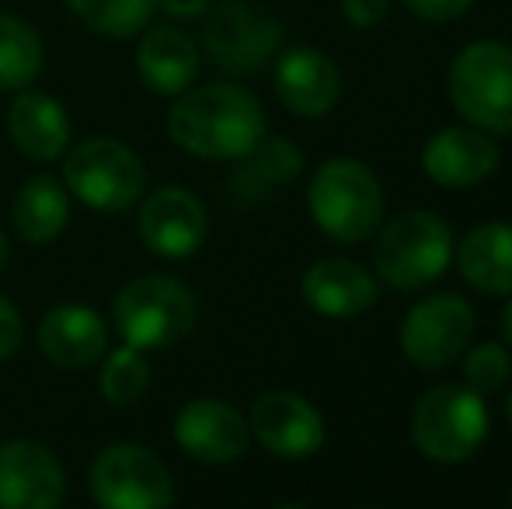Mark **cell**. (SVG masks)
<instances>
[{"mask_svg":"<svg viewBox=\"0 0 512 509\" xmlns=\"http://www.w3.org/2000/svg\"><path fill=\"white\" fill-rule=\"evenodd\" d=\"M168 136L192 157L241 161L265 136V109L237 84L189 88L171 105Z\"/></svg>","mask_w":512,"mask_h":509,"instance_id":"6da1fadb","label":"cell"},{"mask_svg":"<svg viewBox=\"0 0 512 509\" xmlns=\"http://www.w3.org/2000/svg\"><path fill=\"white\" fill-rule=\"evenodd\" d=\"M112 314L122 342L143 353H157L189 339L199 321V300L178 276L150 272V276L129 279L115 293Z\"/></svg>","mask_w":512,"mask_h":509,"instance_id":"7a4b0ae2","label":"cell"},{"mask_svg":"<svg viewBox=\"0 0 512 509\" xmlns=\"http://www.w3.org/2000/svg\"><path fill=\"white\" fill-rule=\"evenodd\" d=\"M307 206L321 234L338 245H359L373 238L384 220V189L363 161L331 157L310 178Z\"/></svg>","mask_w":512,"mask_h":509,"instance_id":"3957f363","label":"cell"},{"mask_svg":"<svg viewBox=\"0 0 512 509\" xmlns=\"http://www.w3.org/2000/svg\"><path fill=\"white\" fill-rule=\"evenodd\" d=\"M377 231L380 238L373 245V265H377V276L398 293L436 283L457 252L450 224L432 210H408Z\"/></svg>","mask_w":512,"mask_h":509,"instance_id":"277c9868","label":"cell"},{"mask_svg":"<svg viewBox=\"0 0 512 509\" xmlns=\"http://www.w3.org/2000/svg\"><path fill=\"white\" fill-rule=\"evenodd\" d=\"M488 436V405L467 384H436L411 412V443L425 461L464 464Z\"/></svg>","mask_w":512,"mask_h":509,"instance_id":"5b68a950","label":"cell"},{"mask_svg":"<svg viewBox=\"0 0 512 509\" xmlns=\"http://www.w3.org/2000/svg\"><path fill=\"white\" fill-rule=\"evenodd\" d=\"M63 185L98 213L133 210L147 189V168L115 136H88L63 154Z\"/></svg>","mask_w":512,"mask_h":509,"instance_id":"8992f818","label":"cell"},{"mask_svg":"<svg viewBox=\"0 0 512 509\" xmlns=\"http://www.w3.org/2000/svg\"><path fill=\"white\" fill-rule=\"evenodd\" d=\"M450 102L471 126L512 136V46L481 39L460 49L450 67Z\"/></svg>","mask_w":512,"mask_h":509,"instance_id":"52a82bcc","label":"cell"},{"mask_svg":"<svg viewBox=\"0 0 512 509\" xmlns=\"http://www.w3.org/2000/svg\"><path fill=\"white\" fill-rule=\"evenodd\" d=\"M203 46L213 67L223 74H258L283 49L286 25L272 14L251 7L248 0H220L203 14Z\"/></svg>","mask_w":512,"mask_h":509,"instance_id":"ba28073f","label":"cell"},{"mask_svg":"<svg viewBox=\"0 0 512 509\" xmlns=\"http://www.w3.org/2000/svg\"><path fill=\"white\" fill-rule=\"evenodd\" d=\"M88 482L102 509H164L175 503L168 464L140 443H108L98 450Z\"/></svg>","mask_w":512,"mask_h":509,"instance_id":"9c48e42d","label":"cell"},{"mask_svg":"<svg viewBox=\"0 0 512 509\" xmlns=\"http://www.w3.org/2000/svg\"><path fill=\"white\" fill-rule=\"evenodd\" d=\"M474 307L457 293H432L418 300L401 321V353L418 370H446L460 363L474 339Z\"/></svg>","mask_w":512,"mask_h":509,"instance_id":"30bf717a","label":"cell"},{"mask_svg":"<svg viewBox=\"0 0 512 509\" xmlns=\"http://www.w3.org/2000/svg\"><path fill=\"white\" fill-rule=\"evenodd\" d=\"M209 231L206 206L182 185H164L143 199L136 213V234L143 248L161 258H189L203 248Z\"/></svg>","mask_w":512,"mask_h":509,"instance_id":"8fae6325","label":"cell"},{"mask_svg":"<svg viewBox=\"0 0 512 509\" xmlns=\"http://www.w3.org/2000/svg\"><path fill=\"white\" fill-rule=\"evenodd\" d=\"M248 429L279 461H307L324 447V419L297 391H265L255 398Z\"/></svg>","mask_w":512,"mask_h":509,"instance_id":"7c38bea8","label":"cell"},{"mask_svg":"<svg viewBox=\"0 0 512 509\" xmlns=\"http://www.w3.org/2000/svg\"><path fill=\"white\" fill-rule=\"evenodd\" d=\"M63 499L67 471L46 443H0V509H56Z\"/></svg>","mask_w":512,"mask_h":509,"instance_id":"4fadbf2b","label":"cell"},{"mask_svg":"<svg viewBox=\"0 0 512 509\" xmlns=\"http://www.w3.org/2000/svg\"><path fill=\"white\" fill-rule=\"evenodd\" d=\"M175 443L199 464H234L248 454L251 429L234 405L220 398H192L175 415Z\"/></svg>","mask_w":512,"mask_h":509,"instance_id":"5bb4252c","label":"cell"},{"mask_svg":"<svg viewBox=\"0 0 512 509\" xmlns=\"http://www.w3.org/2000/svg\"><path fill=\"white\" fill-rule=\"evenodd\" d=\"M499 147L492 133L478 126H446L422 147V171L443 189H474L499 171Z\"/></svg>","mask_w":512,"mask_h":509,"instance_id":"9a60e30c","label":"cell"},{"mask_svg":"<svg viewBox=\"0 0 512 509\" xmlns=\"http://www.w3.org/2000/svg\"><path fill=\"white\" fill-rule=\"evenodd\" d=\"M276 95L293 116L321 119L342 98V74L328 53L297 46L276 60Z\"/></svg>","mask_w":512,"mask_h":509,"instance_id":"2e32d148","label":"cell"},{"mask_svg":"<svg viewBox=\"0 0 512 509\" xmlns=\"http://www.w3.org/2000/svg\"><path fill=\"white\" fill-rule=\"evenodd\" d=\"M304 300L310 311L331 321H349L377 304V276L352 258H321L304 272Z\"/></svg>","mask_w":512,"mask_h":509,"instance_id":"e0dca14e","label":"cell"},{"mask_svg":"<svg viewBox=\"0 0 512 509\" xmlns=\"http://www.w3.org/2000/svg\"><path fill=\"white\" fill-rule=\"evenodd\" d=\"M39 349L63 370H88L108 353V325L88 304H60L39 325Z\"/></svg>","mask_w":512,"mask_h":509,"instance_id":"ac0fdd59","label":"cell"},{"mask_svg":"<svg viewBox=\"0 0 512 509\" xmlns=\"http://www.w3.org/2000/svg\"><path fill=\"white\" fill-rule=\"evenodd\" d=\"M7 133L11 143L32 161H60L70 147V116L56 98L42 91L21 88L7 109Z\"/></svg>","mask_w":512,"mask_h":509,"instance_id":"d6986e66","label":"cell"},{"mask_svg":"<svg viewBox=\"0 0 512 509\" xmlns=\"http://www.w3.org/2000/svg\"><path fill=\"white\" fill-rule=\"evenodd\" d=\"M136 74L154 95L178 98L199 77V49L178 28H150L136 46Z\"/></svg>","mask_w":512,"mask_h":509,"instance_id":"ffe728a7","label":"cell"},{"mask_svg":"<svg viewBox=\"0 0 512 509\" xmlns=\"http://www.w3.org/2000/svg\"><path fill=\"white\" fill-rule=\"evenodd\" d=\"M453 255H457L467 286L488 297L512 293V224L488 220V224L471 227Z\"/></svg>","mask_w":512,"mask_h":509,"instance_id":"44dd1931","label":"cell"},{"mask_svg":"<svg viewBox=\"0 0 512 509\" xmlns=\"http://www.w3.org/2000/svg\"><path fill=\"white\" fill-rule=\"evenodd\" d=\"M14 231L28 245H49L63 234L70 220V192L60 178L53 175H35L21 185L11 206Z\"/></svg>","mask_w":512,"mask_h":509,"instance_id":"7402d4cb","label":"cell"},{"mask_svg":"<svg viewBox=\"0 0 512 509\" xmlns=\"http://www.w3.org/2000/svg\"><path fill=\"white\" fill-rule=\"evenodd\" d=\"M241 168L234 171V192L248 203H258L265 192L276 185H286L304 171V154L293 140L286 136H269L258 140V147L248 157H241Z\"/></svg>","mask_w":512,"mask_h":509,"instance_id":"603a6c76","label":"cell"},{"mask_svg":"<svg viewBox=\"0 0 512 509\" xmlns=\"http://www.w3.org/2000/svg\"><path fill=\"white\" fill-rule=\"evenodd\" d=\"M46 49L28 21L0 11V91L32 88V81L42 74Z\"/></svg>","mask_w":512,"mask_h":509,"instance_id":"cb8c5ba5","label":"cell"},{"mask_svg":"<svg viewBox=\"0 0 512 509\" xmlns=\"http://www.w3.org/2000/svg\"><path fill=\"white\" fill-rule=\"evenodd\" d=\"M67 7L105 39H133L150 25L157 0H67Z\"/></svg>","mask_w":512,"mask_h":509,"instance_id":"d4e9b609","label":"cell"},{"mask_svg":"<svg viewBox=\"0 0 512 509\" xmlns=\"http://www.w3.org/2000/svg\"><path fill=\"white\" fill-rule=\"evenodd\" d=\"M98 387H102V398L108 405H136L150 387V363L143 356V349L126 342V346L105 353Z\"/></svg>","mask_w":512,"mask_h":509,"instance_id":"484cf974","label":"cell"},{"mask_svg":"<svg viewBox=\"0 0 512 509\" xmlns=\"http://www.w3.org/2000/svg\"><path fill=\"white\" fill-rule=\"evenodd\" d=\"M464 384L478 391L481 398L502 391L512 377V356L502 342H478L464 349Z\"/></svg>","mask_w":512,"mask_h":509,"instance_id":"4316f807","label":"cell"},{"mask_svg":"<svg viewBox=\"0 0 512 509\" xmlns=\"http://www.w3.org/2000/svg\"><path fill=\"white\" fill-rule=\"evenodd\" d=\"M25 342V318L7 297H0V360L14 356Z\"/></svg>","mask_w":512,"mask_h":509,"instance_id":"83f0119b","label":"cell"},{"mask_svg":"<svg viewBox=\"0 0 512 509\" xmlns=\"http://www.w3.org/2000/svg\"><path fill=\"white\" fill-rule=\"evenodd\" d=\"M474 0H405V7L415 18L425 21H453V18H464L471 11Z\"/></svg>","mask_w":512,"mask_h":509,"instance_id":"f1b7e54d","label":"cell"},{"mask_svg":"<svg viewBox=\"0 0 512 509\" xmlns=\"http://www.w3.org/2000/svg\"><path fill=\"white\" fill-rule=\"evenodd\" d=\"M391 0H342V18L356 28H373L387 18Z\"/></svg>","mask_w":512,"mask_h":509,"instance_id":"f546056e","label":"cell"},{"mask_svg":"<svg viewBox=\"0 0 512 509\" xmlns=\"http://www.w3.org/2000/svg\"><path fill=\"white\" fill-rule=\"evenodd\" d=\"M157 11L178 21H196L209 11V0H157Z\"/></svg>","mask_w":512,"mask_h":509,"instance_id":"4dcf8cb0","label":"cell"},{"mask_svg":"<svg viewBox=\"0 0 512 509\" xmlns=\"http://www.w3.org/2000/svg\"><path fill=\"white\" fill-rule=\"evenodd\" d=\"M502 339L512 346V300H509V307H506V314H502Z\"/></svg>","mask_w":512,"mask_h":509,"instance_id":"1f68e13d","label":"cell"},{"mask_svg":"<svg viewBox=\"0 0 512 509\" xmlns=\"http://www.w3.org/2000/svg\"><path fill=\"white\" fill-rule=\"evenodd\" d=\"M7 255H11V245H7L4 231H0V269H4V265H7Z\"/></svg>","mask_w":512,"mask_h":509,"instance_id":"d6a6232c","label":"cell"},{"mask_svg":"<svg viewBox=\"0 0 512 509\" xmlns=\"http://www.w3.org/2000/svg\"><path fill=\"white\" fill-rule=\"evenodd\" d=\"M506 415H509V426H512V391H509V398H506Z\"/></svg>","mask_w":512,"mask_h":509,"instance_id":"836d02e7","label":"cell"},{"mask_svg":"<svg viewBox=\"0 0 512 509\" xmlns=\"http://www.w3.org/2000/svg\"><path fill=\"white\" fill-rule=\"evenodd\" d=\"M509 503H512V489H509Z\"/></svg>","mask_w":512,"mask_h":509,"instance_id":"e575fe53","label":"cell"}]
</instances>
